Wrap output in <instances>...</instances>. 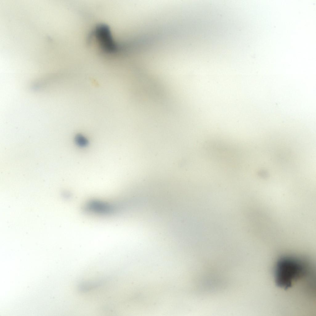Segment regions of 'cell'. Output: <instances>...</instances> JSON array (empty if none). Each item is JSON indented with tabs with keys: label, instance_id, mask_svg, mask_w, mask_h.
I'll list each match as a JSON object with an SVG mask.
<instances>
[{
	"label": "cell",
	"instance_id": "obj_2",
	"mask_svg": "<svg viewBox=\"0 0 316 316\" xmlns=\"http://www.w3.org/2000/svg\"><path fill=\"white\" fill-rule=\"evenodd\" d=\"M93 36L97 40L102 50L107 53L113 54L123 48L117 44L113 39L109 27L105 24L97 25L93 32Z\"/></svg>",
	"mask_w": 316,
	"mask_h": 316
},
{
	"label": "cell",
	"instance_id": "obj_1",
	"mask_svg": "<svg viewBox=\"0 0 316 316\" xmlns=\"http://www.w3.org/2000/svg\"><path fill=\"white\" fill-rule=\"evenodd\" d=\"M304 268L298 260L290 258H284L277 264L275 273V282L279 287L287 289L292 286L294 280L301 277Z\"/></svg>",
	"mask_w": 316,
	"mask_h": 316
},
{
	"label": "cell",
	"instance_id": "obj_4",
	"mask_svg": "<svg viewBox=\"0 0 316 316\" xmlns=\"http://www.w3.org/2000/svg\"><path fill=\"white\" fill-rule=\"evenodd\" d=\"M76 141L78 144L82 146L86 145L87 143V141L83 136L81 135L77 136V138H76Z\"/></svg>",
	"mask_w": 316,
	"mask_h": 316
},
{
	"label": "cell",
	"instance_id": "obj_3",
	"mask_svg": "<svg viewBox=\"0 0 316 316\" xmlns=\"http://www.w3.org/2000/svg\"><path fill=\"white\" fill-rule=\"evenodd\" d=\"M115 207L111 204L100 201H92L86 205L85 209L89 212L99 214H108L112 213L115 210Z\"/></svg>",
	"mask_w": 316,
	"mask_h": 316
}]
</instances>
